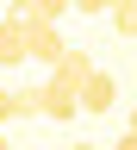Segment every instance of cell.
Masks as SVG:
<instances>
[{
  "mask_svg": "<svg viewBox=\"0 0 137 150\" xmlns=\"http://www.w3.org/2000/svg\"><path fill=\"white\" fill-rule=\"evenodd\" d=\"M25 56H31V25L6 6V13H0V69H19Z\"/></svg>",
  "mask_w": 137,
  "mask_h": 150,
  "instance_id": "6da1fadb",
  "label": "cell"
},
{
  "mask_svg": "<svg viewBox=\"0 0 137 150\" xmlns=\"http://www.w3.org/2000/svg\"><path fill=\"white\" fill-rule=\"evenodd\" d=\"M69 50H75V44H69L56 25H31V63H44V69L56 75V69L69 63Z\"/></svg>",
  "mask_w": 137,
  "mask_h": 150,
  "instance_id": "7a4b0ae2",
  "label": "cell"
},
{
  "mask_svg": "<svg viewBox=\"0 0 137 150\" xmlns=\"http://www.w3.org/2000/svg\"><path fill=\"white\" fill-rule=\"evenodd\" d=\"M93 75H100V69H93V56H87L81 44H75V50H69V63H63V69H56V75H50V81H56V88H69V94H81V88L93 81Z\"/></svg>",
  "mask_w": 137,
  "mask_h": 150,
  "instance_id": "3957f363",
  "label": "cell"
},
{
  "mask_svg": "<svg viewBox=\"0 0 137 150\" xmlns=\"http://www.w3.org/2000/svg\"><path fill=\"white\" fill-rule=\"evenodd\" d=\"M112 106H119V81H112V75L100 69V75H93V81L81 88V112H112Z\"/></svg>",
  "mask_w": 137,
  "mask_h": 150,
  "instance_id": "277c9868",
  "label": "cell"
},
{
  "mask_svg": "<svg viewBox=\"0 0 137 150\" xmlns=\"http://www.w3.org/2000/svg\"><path fill=\"white\" fill-rule=\"evenodd\" d=\"M75 112H81V94H69V88H56V81H44V119H56V125H69Z\"/></svg>",
  "mask_w": 137,
  "mask_h": 150,
  "instance_id": "5b68a950",
  "label": "cell"
},
{
  "mask_svg": "<svg viewBox=\"0 0 137 150\" xmlns=\"http://www.w3.org/2000/svg\"><path fill=\"white\" fill-rule=\"evenodd\" d=\"M112 31H119V38H137V0H119V6H112Z\"/></svg>",
  "mask_w": 137,
  "mask_h": 150,
  "instance_id": "8992f818",
  "label": "cell"
},
{
  "mask_svg": "<svg viewBox=\"0 0 137 150\" xmlns=\"http://www.w3.org/2000/svg\"><path fill=\"white\" fill-rule=\"evenodd\" d=\"M6 119H25V106H19V88H0V125Z\"/></svg>",
  "mask_w": 137,
  "mask_h": 150,
  "instance_id": "52a82bcc",
  "label": "cell"
},
{
  "mask_svg": "<svg viewBox=\"0 0 137 150\" xmlns=\"http://www.w3.org/2000/svg\"><path fill=\"white\" fill-rule=\"evenodd\" d=\"M0 150H19V144H13V138H6V131H0Z\"/></svg>",
  "mask_w": 137,
  "mask_h": 150,
  "instance_id": "ba28073f",
  "label": "cell"
},
{
  "mask_svg": "<svg viewBox=\"0 0 137 150\" xmlns=\"http://www.w3.org/2000/svg\"><path fill=\"white\" fill-rule=\"evenodd\" d=\"M69 150H106V144H69Z\"/></svg>",
  "mask_w": 137,
  "mask_h": 150,
  "instance_id": "9c48e42d",
  "label": "cell"
},
{
  "mask_svg": "<svg viewBox=\"0 0 137 150\" xmlns=\"http://www.w3.org/2000/svg\"><path fill=\"white\" fill-rule=\"evenodd\" d=\"M125 131H137V106H131V119H125Z\"/></svg>",
  "mask_w": 137,
  "mask_h": 150,
  "instance_id": "30bf717a",
  "label": "cell"
}]
</instances>
